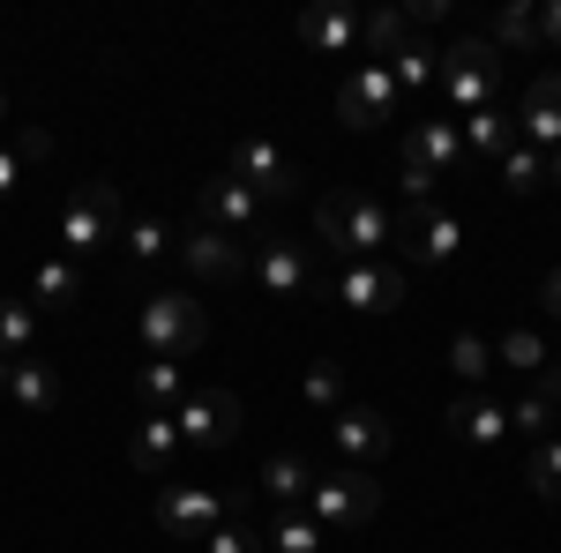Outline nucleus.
Masks as SVG:
<instances>
[{
  "instance_id": "c9c22d12",
  "label": "nucleus",
  "mask_w": 561,
  "mask_h": 553,
  "mask_svg": "<svg viewBox=\"0 0 561 553\" xmlns=\"http://www.w3.org/2000/svg\"><path fill=\"white\" fill-rule=\"evenodd\" d=\"M510 434H524V441H547V434H554V396H547V389L517 396V404H510Z\"/></svg>"
},
{
  "instance_id": "c85d7f7f",
  "label": "nucleus",
  "mask_w": 561,
  "mask_h": 553,
  "mask_svg": "<svg viewBox=\"0 0 561 553\" xmlns=\"http://www.w3.org/2000/svg\"><path fill=\"white\" fill-rule=\"evenodd\" d=\"M76 292H83V269H76V262H38V269H31V299H38V307H76Z\"/></svg>"
},
{
  "instance_id": "6ab92c4d",
  "label": "nucleus",
  "mask_w": 561,
  "mask_h": 553,
  "mask_svg": "<svg viewBox=\"0 0 561 553\" xmlns=\"http://www.w3.org/2000/svg\"><path fill=\"white\" fill-rule=\"evenodd\" d=\"M173 457H180L173 412H142V419H135V434H128V464L142 471V479H165V471H173Z\"/></svg>"
},
{
  "instance_id": "423d86ee",
  "label": "nucleus",
  "mask_w": 561,
  "mask_h": 553,
  "mask_svg": "<svg viewBox=\"0 0 561 553\" xmlns=\"http://www.w3.org/2000/svg\"><path fill=\"white\" fill-rule=\"evenodd\" d=\"M105 240H121V203H113L105 180H90L83 195L60 210V247H68V255H98Z\"/></svg>"
},
{
  "instance_id": "a211bd4d",
  "label": "nucleus",
  "mask_w": 561,
  "mask_h": 553,
  "mask_svg": "<svg viewBox=\"0 0 561 553\" xmlns=\"http://www.w3.org/2000/svg\"><path fill=\"white\" fill-rule=\"evenodd\" d=\"M404 165L449 180V172L465 165V135H457V120H420V128L404 135Z\"/></svg>"
},
{
  "instance_id": "5701e85b",
  "label": "nucleus",
  "mask_w": 561,
  "mask_h": 553,
  "mask_svg": "<svg viewBox=\"0 0 561 553\" xmlns=\"http://www.w3.org/2000/svg\"><path fill=\"white\" fill-rule=\"evenodd\" d=\"M300 45H314V53H352L359 45V8H307Z\"/></svg>"
},
{
  "instance_id": "a878e982",
  "label": "nucleus",
  "mask_w": 561,
  "mask_h": 553,
  "mask_svg": "<svg viewBox=\"0 0 561 553\" xmlns=\"http://www.w3.org/2000/svg\"><path fill=\"white\" fill-rule=\"evenodd\" d=\"M121 247H128V262H165L180 247V232L173 224H165V217H128V224H121Z\"/></svg>"
},
{
  "instance_id": "58836bf2",
  "label": "nucleus",
  "mask_w": 561,
  "mask_h": 553,
  "mask_svg": "<svg viewBox=\"0 0 561 553\" xmlns=\"http://www.w3.org/2000/svg\"><path fill=\"white\" fill-rule=\"evenodd\" d=\"M45 158H53V142H45L38 128H23V135H15V165H45Z\"/></svg>"
},
{
  "instance_id": "20e7f679",
  "label": "nucleus",
  "mask_w": 561,
  "mask_h": 553,
  "mask_svg": "<svg viewBox=\"0 0 561 553\" xmlns=\"http://www.w3.org/2000/svg\"><path fill=\"white\" fill-rule=\"evenodd\" d=\"M375 509H382V479H367L359 464H330V471H314V486H307V516L322 531H352Z\"/></svg>"
},
{
  "instance_id": "4468645a",
  "label": "nucleus",
  "mask_w": 561,
  "mask_h": 553,
  "mask_svg": "<svg viewBox=\"0 0 561 553\" xmlns=\"http://www.w3.org/2000/svg\"><path fill=\"white\" fill-rule=\"evenodd\" d=\"M255 285L270 299H293V292H307V247L300 240H285V232H255Z\"/></svg>"
},
{
  "instance_id": "39448f33",
  "label": "nucleus",
  "mask_w": 561,
  "mask_h": 553,
  "mask_svg": "<svg viewBox=\"0 0 561 553\" xmlns=\"http://www.w3.org/2000/svg\"><path fill=\"white\" fill-rule=\"evenodd\" d=\"M180 449H203V457H225L232 441H240V396L232 389H187L180 396Z\"/></svg>"
},
{
  "instance_id": "1a4fd4ad",
  "label": "nucleus",
  "mask_w": 561,
  "mask_h": 553,
  "mask_svg": "<svg viewBox=\"0 0 561 553\" xmlns=\"http://www.w3.org/2000/svg\"><path fill=\"white\" fill-rule=\"evenodd\" d=\"M232 180L255 187V203H285V195L300 187V165H293L270 135H240V150H232Z\"/></svg>"
},
{
  "instance_id": "0eeeda50",
  "label": "nucleus",
  "mask_w": 561,
  "mask_h": 553,
  "mask_svg": "<svg viewBox=\"0 0 561 553\" xmlns=\"http://www.w3.org/2000/svg\"><path fill=\"white\" fill-rule=\"evenodd\" d=\"M397 105H404V90L389 83L382 60H359L345 76V90H337V120L345 128H382V120H397Z\"/></svg>"
},
{
  "instance_id": "f3484780",
  "label": "nucleus",
  "mask_w": 561,
  "mask_h": 553,
  "mask_svg": "<svg viewBox=\"0 0 561 553\" xmlns=\"http://www.w3.org/2000/svg\"><path fill=\"white\" fill-rule=\"evenodd\" d=\"M195 217L240 240V232H255V224H262V203H255V187H240L232 172H217V180H203V210H195Z\"/></svg>"
},
{
  "instance_id": "cd10ccee",
  "label": "nucleus",
  "mask_w": 561,
  "mask_h": 553,
  "mask_svg": "<svg viewBox=\"0 0 561 553\" xmlns=\"http://www.w3.org/2000/svg\"><path fill=\"white\" fill-rule=\"evenodd\" d=\"M322 539H330V531H322L307 509H285L270 531H262V553H322Z\"/></svg>"
},
{
  "instance_id": "bb28decb",
  "label": "nucleus",
  "mask_w": 561,
  "mask_h": 553,
  "mask_svg": "<svg viewBox=\"0 0 561 553\" xmlns=\"http://www.w3.org/2000/svg\"><path fill=\"white\" fill-rule=\"evenodd\" d=\"M135 396H142V412H180V359H142V375H135Z\"/></svg>"
},
{
  "instance_id": "ddd939ff",
  "label": "nucleus",
  "mask_w": 561,
  "mask_h": 553,
  "mask_svg": "<svg viewBox=\"0 0 561 553\" xmlns=\"http://www.w3.org/2000/svg\"><path fill=\"white\" fill-rule=\"evenodd\" d=\"M330 441H337V464H382L389 457V419L375 404H345L337 419H330Z\"/></svg>"
},
{
  "instance_id": "2eb2a0df",
  "label": "nucleus",
  "mask_w": 561,
  "mask_h": 553,
  "mask_svg": "<svg viewBox=\"0 0 561 553\" xmlns=\"http://www.w3.org/2000/svg\"><path fill=\"white\" fill-rule=\"evenodd\" d=\"M158 523L173 539H210L217 523H225V502H217L210 486H158Z\"/></svg>"
},
{
  "instance_id": "412c9836",
  "label": "nucleus",
  "mask_w": 561,
  "mask_h": 553,
  "mask_svg": "<svg viewBox=\"0 0 561 553\" xmlns=\"http://www.w3.org/2000/svg\"><path fill=\"white\" fill-rule=\"evenodd\" d=\"M457 135H465V158H502V150L517 142V113H502V105L457 113Z\"/></svg>"
},
{
  "instance_id": "9d476101",
  "label": "nucleus",
  "mask_w": 561,
  "mask_h": 553,
  "mask_svg": "<svg viewBox=\"0 0 561 553\" xmlns=\"http://www.w3.org/2000/svg\"><path fill=\"white\" fill-rule=\"evenodd\" d=\"M404 255L420 262V269H449V262L465 255V217L427 203V210H404Z\"/></svg>"
},
{
  "instance_id": "393cba45",
  "label": "nucleus",
  "mask_w": 561,
  "mask_h": 553,
  "mask_svg": "<svg viewBox=\"0 0 561 553\" xmlns=\"http://www.w3.org/2000/svg\"><path fill=\"white\" fill-rule=\"evenodd\" d=\"M382 68H389V83H397V90H427V83H434V68H442V53H434V45L412 31V38H404V45H397V53L382 60Z\"/></svg>"
},
{
  "instance_id": "c756f323",
  "label": "nucleus",
  "mask_w": 561,
  "mask_h": 553,
  "mask_svg": "<svg viewBox=\"0 0 561 553\" xmlns=\"http://www.w3.org/2000/svg\"><path fill=\"white\" fill-rule=\"evenodd\" d=\"M449 375H457L465 389H486V375H494V344L472 337V330H457V337H449Z\"/></svg>"
},
{
  "instance_id": "f8f14e48",
  "label": "nucleus",
  "mask_w": 561,
  "mask_h": 553,
  "mask_svg": "<svg viewBox=\"0 0 561 553\" xmlns=\"http://www.w3.org/2000/svg\"><path fill=\"white\" fill-rule=\"evenodd\" d=\"M442 426H449V441H465V449H502V441H510V404H494L486 389H457L449 412H442Z\"/></svg>"
},
{
  "instance_id": "aec40b11",
  "label": "nucleus",
  "mask_w": 561,
  "mask_h": 553,
  "mask_svg": "<svg viewBox=\"0 0 561 553\" xmlns=\"http://www.w3.org/2000/svg\"><path fill=\"white\" fill-rule=\"evenodd\" d=\"M262 502H277V516L285 509H307V486H314V464L307 457H293V449H277L270 464H262Z\"/></svg>"
},
{
  "instance_id": "dca6fc26",
  "label": "nucleus",
  "mask_w": 561,
  "mask_h": 553,
  "mask_svg": "<svg viewBox=\"0 0 561 553\" xmlns=\"http://www.w3.org/2000/svg\"><path fill=\"white\" fill-rule=\"evenodd\" d=\"M517 142H524V150H539V158H554V150H561V76H539V83L524 90Z\"/></svg>"
},
{
  "instance_id": "7c9ffc66",
  "label": "nucleus",
  "mask_w": 561,
  "mask_h": 553,
  "mask_svg": "<svg viewBox=\"0 0 561 553\" xmlns=\"http://www.w3.org/2000/svg\"><path fill=\"white\" fill-rule=\"evenodd\" d=\"M547 359H554V352L531 337V330H510V337L494 344V367H510V375H531V382L547 375Z\"/></svg>"
},
{
  "instance_id": "f704fd0d",
  "label": "nucleus",
  "mask_w": 561,
  "mask_h": 553,
  "mask_svg": "<svg viewBox=\"0 0 561 553\" xmlns=\"http://www.w3.org/2000/svg\"><path fill=\"white\" fill-rule=\"evenodd\" d=\"M300 404H307V412H322V419H337V412H345V382H337V367H307V375H300Z\"/></svg>"
},
{
  "instance_id": "72a5a7b5",
  "label": "nucleus",
  "mask_w": 561,
  "mask_h": 553,
  "mask_svg": "<svg viewBox=\"0 0 561 553\" xmlns=\"http://www.w3.org/2000/svg\"><path fill=\"white\" fill-rule=\"evenodd\" d=\"M524 479H531V494H539V502H561V434L531 441V464H524Z\"/></svg>"
},
{
  "instance_id": "49530a36",
  "label": "nucleus",
  "mask_w": 561,
  "mask_h": 553,
  "mask_svg": "<svg viewBox=\"0 0 561 553\" xmlns=\"http://www.w3.org/2000/svg\"><path fill=\"white\" fill-rule=\"evenodd\" d=\"M0 396H8V359H0Z\"/></svg>"
},
{
  "instance_id": "2f4dec72",
  "label": "nucleus",
  "mask_w": 561,
  "mask_h": 553,
  "mask_svg": "<svg viewBox=\"0 0 561 553\" xmlns=\"http://www.w3.org/2000/svg\"><path fill=\"white\" fill-rule=\"evenodd\" d=\"M404 38H412L404 8H382V15H367V23H359V45H367V60H389V53H397Z\"/></svg>"
},
{
  "instance_id": "f257e3e1",
  "label": "nucleus",
  "mask_w": 561,
  "mask_h": 553,
  "mask_svg": "<svg viewBox=\"0 0 561 553\" xmlns=\"http://www.w3.org/2000/svg\"><path fill=\"white\" fill-rule=\"evenodd\" d=\"M314 232L337 247L345 262H382L397 240H404V217L389 210V203H375V195H359V187H345V195H322V210H314Z\"/></svg>"
},
{
  "instance_id": "f03ea898",
  "label": "nucleus",
  "mask_w": 561,
  "mask_h": 553,
  "mask_svg": "<svg viewBox=\"0 0 561 553\" xmlns=\"http://www.w3.org/2000/svg\"><path fill=\"white\" fill-rule=\"evenodd\" d=\"M434 83H442V97H449V120L457 113H479V105H494V83H502V53L479 38H457L449 53H442V68H434Z\"/></svg>"
},
{
  "instance_id": "79ce46f5",
  "label": "nucleus",
  "mask_w": 561,
  "mask_h": 553,
  "mask_svg": "<svg viewBox=\"0 0 561 553\" xmlns=\"http://www.w3.org/2000/svg\"><path fill=\"white\" fill-rule=\"evenodd\" d=\"M539 45H561V0H554V8H539Z\"/></svg>"
},
{
  "instance_id": "c03bdc74",
  "label": "nucleus",
  "mask_w": 561,
  "mask_h": 553,
  "mask_svg": "<svg viewBox=\"0 0 561 553\" xmlns=\"http://www.w3.org/2000/svg\"><path fill=\"white\" fill-rule=\"evenodd\" d=\"M547 180H554V187H561V150H554V158H547Z\"/></svg>"
},
{
  "instance_id": "e433bc0d",
  "label": "nucleus",
  "mask_w": 561,
  "mask_h": 553,
  "mask_svg": "<svg viewBox=\"0 0 561 553\" xmlns=\"http://www.w3.org/2000/svg\"><path fill=\"white\" fill-rule=\"evenodd\" d=\"M479 38L494 45V53H502V45H539V8H502Z\"/></svg>"
},
{
  "instance_id": "ea45409f",
  "label": "nucleus",
  "mask_w": 561,
  "mask_h": 553,
  "mask_svg": "<svg viewBox=\"0 0 561 553\" xmlns=\"http://www.w3.org/2000/svg\"><path fill=\"white\" fill-rule=\"evenodd\" d=\"M442 15H449V0H412V8H404V23H412V31H434Z\"/></svg>"
},
{
  "instance_id": "473e14b6",
  "label": "nucleus",
  "mask_w": 561,
  "mask_h": 553,
  "mask_svg": "<svg viewBox=\"0 0 561 553\" xmlns=\"http://www.w3.org/2000/svg\"><path fill=\"white\" fill-rule=\"evenodd\" d=\"M494 172H502V187H510V195H531V187L547 180V158H539V150H524V142H510V150L494 158Z\"/></svg>"
},
{
  "instance_id": "a19ab883",
  "label": "nucleus",
  "mask_w": 561,
  "mask_h": 553,
  "mask_svg": "<svg viewBox=\"0 0 561 553\" xmlns=\"http://www.w3.org/2000/svg\"><path fill=\"white\" fill-rule=\"evenodd\" d=\"M539 307H547V314H561V262L539 277Z\"/></svg>"
},
{
  "instance_id": "4be33fe9",
  "label": "nucleus",
  "mask_w": 561,
  "mask_h": 553,
  "mask_svg": "<svg viewBox=\"0 0 561 553\" xmlns=\"http://www.w3.org/2000/svg\"><path fill=\"white\" fill-rule=\"evenodd\" d=\"M8 404L31 412V419L53 412V404H60V375H53L45 359H15V367H8Z\"/></svg>"
},
{
  "instance_id": "b1692460",
  "label": "nucleus",
  "mask_w": 561,
  "mask_h": 553,
  "mask_svg": "<svg viewBox=\"0 0 561 553\" xmlns=\"http://www.w3.org/2000/svg\"><path fill=\"white\" fill-rule=\"evenodd\" d=\"M38 352V307L31 299H0V359H31Z\"/></svg>"
},
{
  "instance_id": "9b49d317",
  "label": "nucleus",
  "mask_w": 561,
  "mask_h": 553,
  "mask_svg": "<svg viewBox=\"0 0 561 553\" xmlns=\"http://www.w3.org/2000/svg\"><path fill=\"white\" fill-rule=\"evenodd\" d=\"M173 255L187 262V277H195V285H232V277L248 269L240 240H232V232H217V224H203V217H195V224L180 232V247H173Z\"/></svg>"
},
{
  "instance_id": "a18cd8bd",
  "label": "nucleus",
  "mask_w": 561,
  "mask_h": 553,
  "mask_svg": "<svg viewBox=\"0 0 561 553\" xmlns=\"http://www.w3.org/2000/svg\"><path fill=\"white\" fill-rule=\"evenodd\" d=\"M0 128H8V90H0Z\"/></svg>"
},
{
  "instance_id": "37998d69",
  "label": "nucleus",
  "mask_w": 561,
  "mask_h": 553,
  "mask_svg": "<svg viewBox=\"0 0 561 553\" xmlns=\"http://www.w3.org/2000/svg\"><path fill=\"white\" fill-rule=\"evenodd\" d=\"M15 180H23V165H15V150H0V203L15 195Z\"/></svg>"
},
{
  "instance_id": "6e6552de",
  "label": "nucleus",
  "mask_w": 561,
  "mask_h": 553,
  "mask_svg": "<svg viewBox=\"0 0 561 553\" xmlns=\"http://www.w3.org/2000/svg\"><path fill=\"white\" fill-rule=\"evenodd\" d=\"M404 292H412V269L389 262V255L382 262H345V277H337V299L359 307V314H397Z\"/></svg>"
},
{
  "instance_id": "4c0bfd02",
  "label": "nucleus",
  "mask_w": 561,
  "mask_h": 553,
  "mask_svg": "<svg viewBox=\"0 0 561 553\" xmlns=\"http://www.w3.org/2000/svg\"><path fill=\"white\" fill-rule=\"evenodd\" d=\"M203 553H262V531H248V523H217L210 539H203Z\"/></svg>"
},
{
  "instance_id": "7ed1b4c3",
  "label": "nucleus",
  "mask_w": 561,
  "mask_h": 553,
  "mask_svg": "<svg viewBox=\"0 0 561 553\" xmlns=\"http://www.w3.org/2000/svg\"><path fill=\"white\" fill-rule=\"evenodd\" d=\"M135 337L150 359H187L195 344L210 337V322H203V299L187 292H150L142 299V314H135Z\"/></svg>"
}]
</instances>
